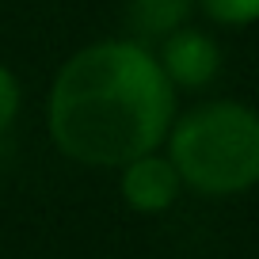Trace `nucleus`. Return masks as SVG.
<instances>
[{"label":"nucleus","mask_w":259,"mask_h":259,"mask_svg":"<svg viewBox=\"0 0 259 259\" xmlns=\"http://www.w3.org/2000/svg\"><path fill=\"white\" fill-rule=\"evenodd\" d=\"M179 176L168 156L145 153L138 160L122 164V198L138 213H164L179 198Z\"/></svg>","instance_id":"nucleus-4"},{"label":"nucleus","mask_w":259,"mask_h":259,"mask_svg":"<svg viewBox=\"0 0 259 259\" xmlns=\"http://www.w3.org/2000/svg\"><path fill=\"white\" fill-rule=\"evenodd\" d=\"M171 168L202 194H236L259 179V118L244 103H206L171 122Z\"/></svg>","instance_id":"nucleus-2"},{"label":"nucleus","mask_w":259,"mask_h":259,"mask_svg":"<svg viewBox=\"0 0 259 259\" xmlns=\"http://www.w3.org/2000/svg\"><path fill=\"white\" fill-rule=\"evenodd\" d=\"M156 61H160L171 88H187V92L210 88L221 73V54L213 46V38L194 31V27H179L168 38H160V57Z\"/></svg>","instance_id":"nucleus-3"},{"label":"nucleus","mask_w":259,"mask_h":259,"mask_svg":"<svg viewBox=\"0 0 259 259\" xmlns=\"http://www.w3.org/2000/svg\"><path fill=\"white\" fill-rule=\"evenodd\" d=\"M176 122V88L141 42H96L65 61L50 92V134L65 156L122 168L156 153Z\"/></svg>","instance_id":"nucleus-1"},{"label":"nucleus","mask_w":259,"mask_h":259,"mask_svg":"<svg viewBox=\"0 0 259 259\" xmlns=\"http://www.w3.org/2000/svg\"><path fill=\"white\" fill-rule=\"evenodd\" d=\"M194 0H130L126 19L141 38H168L187 23Z\"/></svg>","instance_id":"nucleus-5"},{"label":"nucleus","mask_w":259,"mask_h":259,"mask_svg":"<svg viewBox=\"0 0 259 259\" xmlns=\"http://www.w3.org/2000/svg\"><path fill=\"white\" fill-rule=\"evenodd\" d=\"M206 12H210L218 23H229V27H244L255 19L259 12V0H202Z\"/></svg>","instance_id":"nucleus-6"},{"label":"nucleus","mask_w":259,"mask_h":259,"mask_svg":"<svg viewBox=\"0 0 259 259\" xmlns=\"http://www.w3.org/2000/svg\"><path fill=\"white\" fill-rule=\"evenodd\" d=\"M16 111H19V84H16V76L0 65V134L12 126Z\"/></svg>","instance_id":"nucleus-7"}]
</instances>
